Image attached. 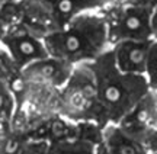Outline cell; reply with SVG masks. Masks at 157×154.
<instances>
[{
    "instance_id": "1",
    "label": "cell",
    "mask_w": 157,
    "mask_h": 154,
    "mask_svg": "<svg viewBox=\"0 0 157 154\" xmlns=\"http://www.w3.org/2000/svg\"><path fill=\"white\" fill-rule=\"evenodd\" d=\"M44 42L50 55L73 66L95 61L111 48L102 9L74 16L60 29L45 35Z\"/></svg>"
},
{
    "instance_id": "10",
    "label": "cell",
    "mask_w": 157,
    "mask_h": 154,
    "mask_svg": "<svg viewBox=\"0 0 157 154\" xmlns=\"http://www.w3.org/2000/svg\"><path fill=\"white\" fill-rule=\"evenodd\" d=\"M16 140L12 135L10 121L0 116V153H15Z\"/></svg>"
},
{
    "instance_id": "5",
    "label": "cell",
    "mask_w": 157,
    "mask_h": 154,
    "mask_svg": "<svg viewBox=\"0 0 157 154\" xmlns=\"http://www.w3.org/2000/svg\"><path fill=\"white\" fill-rule=\"evenodd\" d=\"M0 51L19 69L50 55L44 38L22 22H16L6 28L0 38Z\"/></svg>"
},
{
    "instance_id": "2",
    "label": "cell",
    "mask_w": 157,
    "mask_h": 154,
    "mask_svg": "<svg viewBox=\"0 0 157 154\" xmlns=\"http://www.w3.org/2000/svg\"><path fill=\"white\" fill-rule=\"evenodd\" d=\"M92 69L109 124L124 121L150 92L147 76L124 73L118 69L111 48L92 61Z\"/></svg>"
},
{
    "instance_id": "9",
    "label": "cell",
    "mask_w": 157,
    "mask_h": 154,
    "mask_svg": "<svg viewBox=\"0 0 157 154\" xmlns=\"http://www.w3.org/2000/svg\"><path fill=\"white\" fill-rule=\"evenodd\" d=\"M16 109V97L0 66V116L10 121Z\"/></svg>"
},
{
    "instance_id": "7",
    "label": "cell",
    "mask_w": 157,
    "mask_h": 154,
    "mask_svg": "<svg viewBox=\"0 0 157 154\" xmlns=\"http://www.w3.org/2000/svg\"><path fill=\"white\" fill-rule=\"evenodd\" d=\"M153 44L151 39H127L111 47L118 69L124 73L143 74L147 73V61Z\"/></svg>"
},
{
    "instance_id": "6",
    "label": "cell",
    "mask_w": 157,
    "mask_h": 154,
    "mask_svg": "<svg viewBox=\"0 0 157 154\" xmlns=\"http://www.w3.org/2000/svg\"><path fill=\"white\" fill-rule=\"evenodd\" d=\"M74 66L61 58L48 55L23 67L22 77L28 85L44 86L51 89H61L71 76Z\"/></svg>"
},
{
    "instance_id": "12",
    "label": "cell",
    "mask_w": 157,
    "mask_h": 154,
    "mask_svg": "<svg viewBox=\"0 0 157 154\" xmlns=\"http://www.w3.org/2000/svg\"><path fill=\"white\" fill-rule=\"evenodd\" d=\"M105 6H122V7H150L154 9L157 0H105ZM103 6V7H105Z\"/></svg>"
},
{
    "instance_id": "11",
    "label": "cell",
    "mask_w": 157,
    "mask_h": 154,
    "mask_svg": "<svg viewBox=\"0 0 157 154\" xmlns=\"http://www.w3.org/2000/svg\"><path fill=\"white\" fill-rule=\"evenodd\" d=\"M147 80L150 89L157 87V38H153V44L148 54V61H147Z\"/></svg>"
},
{
    "instance_id": "13",
    "label": "cell",
    "mask_w": 157,
    "mask_h": 154,
    "mask_svg": "<svg viewBox=\"0 0 157 154\" xmlns=\"http://www.w3.org/2000/svg\"><path fill=\"white\" fill-rule=\"evenodd\" d=\"M39 2H42L44 5H47V6H51L52 3H56L57 0H39Z\"/></svg>"
},
{
    "instance_id": "3",
    "label": "cell",
    "mask_w": 157,
    "mask_h": 154,
    "mask_svg": "<svg viewBox=\"0 0 157 154\" xmlns=\"http://www.w3.org/2000/svg\"><path fill=\"white\" fill-rule=\"evenodd\" d=\"M57 112L73 122H95L105 126L109 118L99 97L96 76L90 63L74 66L71 76L58 90Z\"/></svg>"
},
{
    "instance_id": "4",
    "label": "cell",
    "mask_w": 157,
    "mask_h": 154,
    "mask_svg": "<svg viewBox=\"0 0 157 154\" xmlns=\"http://www.w3.org/2000/svg\"><path fill=\"white\" fill-rule=\"evenodd\" d=\"M153 10L154 9L150 7H131V6L102 7L106 21L111 47L127 39H151Z\"/></svg>"
},
{
    "instance_id": "8",
    "label": "cell",
    "mask_w": 157,
    "mask_h": 154,
    "mask_svg": "<svg viewBox=\"0 0 157 154\" xmlns=\"http://www.w3.org/2000/svg\"><path fill=\"white\" fill-rule=\"evenodd\" d=\"M103 150L105 153H146V148L121 124H108L103 128Z\"/></svg>"
}]
</instances>
